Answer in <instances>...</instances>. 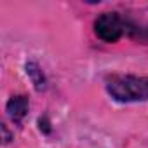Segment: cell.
I'll return each instance as SVG.
<instances>
[{"mask_svg": "<svg viewBox=\"0 0 148 148\" xmlns=\"http://www.w3.org/2000/svg\"><path fill=\"white\" fill-rule=\"evenodd\" d=\"M106 91L120 103H136L148 99V77L138 75H110Z\"/></svg>", "mask_w": 148, "mask_h": 148, "instance_id": "obj_1", "label": "cell"}, {"mask_svg": "<svg viewBox=\"0 0 148 148\" xmlns=\"http://www.w3.org/2000/svg\"><path fill=\"white\" fill-rule=\"evenodd\" d=\"M94 32L103 42H117L125 32V21L117 12H103L94 21Z\"/></svg>", "mask_w": 148, "mask_h": 148, "instance_id": "obj_2", "label": "cell"}, {"mask_svg": "<svg viewBox=\"0 0 148 148\" xmlns=\"http://www.w3.org/2000/svg\"><path fill=\"white\" fill-rule=\"evenodd\" d=\"M28 106H30V103H28L26 96H14V98H11L9 103H7V115H9V119L12 122L19 124L26 117Z\"/></svg>", "mask_w": 148, "mask_h": 148, "instance_id": "obj_3", "label": "cell"}, {"mask_svg": "<svg viewBox=\"0 0 148 148\" xmlns=\"http://www.w3.org/2000/svg\"><path fill=\"white\" fill-rule=\"evenodd\" d=\"M26 73L30 75L32 82L35 84V89H37V91L45 89V79H44V73H42V70L38 68L37 63H26Z\"/></svg>", "mask_w": 148, "mask_h": 148, "instance_id": "obj_4", "label": "cell"}]
</instances>
